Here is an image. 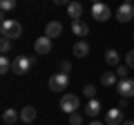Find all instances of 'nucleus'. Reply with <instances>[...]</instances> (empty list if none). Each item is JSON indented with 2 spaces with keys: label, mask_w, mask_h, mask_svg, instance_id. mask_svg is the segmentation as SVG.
<instances>
[{
  "label": "nucleus",
  "mask_w": 134,
  "mask_h": 125,
  "mask_svg": "<svg viewBox=\"0 0 134 125\" xmlns=\"http://www.w3.org/2000/svg\"><path fill=\"white\" fill-rule=\"evenodd\" d=\"M0 34L5 36V38L16 40V38H20V36H23V27H20V22H16V20L5 18L2 22H0Z\"/></svg>",
  "instance_id": "obj_1"
},
{
  "label": "nucleus",
  "mask_w": 134,
  "mask_h": 125,
  "mask_svg": "<svg viewBox=\"0 0 134 125\" xmlns=\"http://www.w3.org/2000/svg\"><path fill=\"white\" fill-rule=\"evenodd\" d=\"M31 65H34L31 58L25 56V54H20V56H16V58H14V69H11V72L18 74V76H23V74H27L29 69H31Z\"/></svg>",
  "instance_id": "obj_2"
},
{
  "label": "nucleus",
  "mask_w": 134,
  "mask_h": 125,
  "mask_svg": "<svg viewBox=\"0 0 134 125\" xmlns=\"http://www.w3.org/2000/svg\"><path fill=\"white\" fill-rule=\"evenodd\" d=\"M78 103H81V98H78L76 94H65V96L60 98V110L65 112V114H74V112L78 110Z\"/></svg>",
  "instance_id": "obj_3"
},
{
  "label": "nucleus",
  "mask_w": 134,
  "mask_h": 125,
  "mask_svg": "<svg viewBox=\"0 0 134 125\" xmlns=\"http://www.w3.org/2000/svg\"><path fill=\"white\" fill-rule=\"evenodd\" d=\"M67 85H69V76H67L65 72H58V74H54V76L49 78V89H54V92L67 89Z\"/></svg>",
  "instance_id": "obj_4"
},
{
  "label": "nucleus",
  "mask_w": 134,
  "mask_h": 125,
  "mask_svg": "<svg viewBox=\"0 0 134 125\" xmlns=\"http://www.w3.org/2000/svg\"><path fill=\"white\" fill-rule=\"evenodd\" d=\"M112 11L110 7L105 5V2H96V5H92V18L98 20V22H105V20H110Z\"/></svg>",
  "instance_id": "obj_5"
},
{
  "label": "nucleus",
  "mask_w": 134,
  "mask_h": 125,
  "mask_svg": "<svg viewBox=\"0 0 134 125\" xmlns=\"http://www.w3.org/2000/svg\"><path fill=\"white\" fill-rule=\"evenodd\" d=\"M132 18H134V5L132 2L119 5V9H116V20H119V22H130Z\"/></svg>",
  "instance_id": "obj_6"
},
{
  "label": "nucleus",
  "mask_w": 134,
  "mask_h": 125,
  "mask_svg": "<svg viewBox=\"0 0 134 125\" xmlns=\"http://www.w3.org/2000/svg\"><path fill=\"white\" fill-rule=\"evenodd\" d=\"M116 89H119V94L123 98H132L134 96V78H123V81H119Z\"/></svg>",
  "instance_id": "obj_7"
},
{
  "label": "nucleus",
  "mask_w": 134,
  "mask_h": 125,
  "mask_svg": "<svg viewBox=\"0 0 134 125\" xmlns=\"http://www.w3.org/2000/svg\"><path fill=\"white\" fill-rule=\"evenodd\" d=\"M105 125H123V110L121 107H112L105 114Z\"/></svg>",
  "instance_id": "obj_8"
},
{
  "label": "nucleus",
  "mask_w": 134,
  "mask_h": 125,
  "mask_svg": "<svg viewBox=\"0 0 134 125\" xmlns=\"http://www.w3.org/2000/svg\"><path fill=\"white\" fill-rule=\"evenodd\" d=\"M34 49H36V54H49V52H52V38H49V36H40V38H36Z\"/></svg>",
  "instance_id": "obj_9"
},
{
  "label": "nucleus",
  "mask_w": 134,
  "mask_h": 125,
  "mask_svg": "<svg viewBox=\"0 0 134 125\" xmlns=\"http://www.w3.org/2000/svg\"><path fill=\"white\" fill-rule=\"evenodd\" d=\"M60 34H63V25L58 22V20L47 22V27H45V36H49V38H58Z\"/></svg>",
  "instance_id": "obj_10"
},
{
  "label": "nucleus",
  "mask_w": 134,
  "mask_h": 125,
  "mask_svg": "<svg viewBox=\"0 0 134 125\" xmlns=\"http://www.w3.org/2000/svg\"><path fill=\"white\" fill-rule=\"evenodd\" d=\"M67 14H69V18H72V20H78L83 16V5L78 2V0H72V2L67 5Z\"/></svg>",
  "instance_id": "obj_11"
},
{
  "label": "nucleus",
  "mask_w": 134,
  "mask_h": 125,
  "mask_svg": "<svg viewBox=\"0 0 134 125\" xmlns=\"http://www.w3.org/2000/svg\"><path fill=\"white\" fill-rule=\"evenodd\" d=\"M98 112H100V101L98 98H90L87 101V105H85V116H98Z\"/></svg>",
  "instance_id": "obj_12"
},
{
  "label": "nucleus",
  "mask_w": 134,
  "mask_h": 125,
  "mask_svg": "<svg viewBox=\"0 0 134 125\" xmlns=\"http://www.w3.org/2000/svg\"><path fill=\"white\" fill-rule=\"evenodd\" d=\"M72 31H74V36H87L90 34V27H87V22H83L78 18V20H72Z\"/></svg>",
  "instance_id": "obj_13"
},
{
  "label": "nucleus",
  "mask_w": 134,
  "mask_h": 125,
  "mask_svg": "<svg viewBox=\"0 0 134 125\" xmlns=\"http://www.w3.org/2000/svg\"><path fill=\"white\" fill-rule=\"evenodd\" d=\"M87 54H90V45H87L85 40H78V43L74 45V56L76 58H85Z\"/></svg>",
  "instance_id": "obj_14"
},
{
  "label": "nucleus",
  "mask_w": 134,
  "mask_h": 125,
  "mask_svg": "<svg viewBox=\"0 0 134 125\" xmlns=\"http://www.w3.org/2000/svg\"><path fill=\"white\" fill-rule=\"evenodd\" d=\"M18 118H20V114L14 110V107H9V110L2 112V121H5V125H14Z\"/></svg>",
  "instance_id": "obj_15"
},
{
  "label": "nucleus",
  "mask_w": 134,
  "mask_h": 125,
  "mask_svg": "<svg viewBox=\"0 0 134 125\" xmlns=\"http://www.w3.org/2000/svg\"><path fill=\"white\" fill-rule=\"evenodd\" d=\"M119 60H121V56H119V52H116V49H107V52H105V62L110 65V67H116V65H119Z\"/></svg>",
  "instance_id": "obj_16"
},
{
  "label": "nucleus",
  "mask_w": 134,
  "mask_h": 125,
  "mask_svg": "<svg viewBox=\"0 0 134 125\" xmlns=\"http://www.w3.org/2000/svg\"><path fill=\"white\" fill-rule=\"evenodd\" d=\"M20 118H23L25 123H31V121L36 118V110H34L31 105H27V107H23V112H20Z\"/></svg>",
  "instance_id": "obj_17"
},
{
  "label": "nucleus",
  "mask_w": 134,
  "mask_h": 125,
  "mask_svg": "<svg viewBox=\"0 0 134 125\" xmlns=\"http://www.w3.org/2000/svg\"><path fill=\"white\" fill-rule=\"evenodd\" d=\"M100 83L105 87H112V85H116V72H105L103 76H100Z\"/></svg>",
  "instance_id": "obj_18"
},
{
  "label": "nucleus",
  "mask_w": 134,
  "mask_h": 125,
  "mask_svg": "<svg viewBox=\"0 0 134 125\" xmlns=\"http://www.w3.org/2000/svg\"><path fill=\"white\" fill-rule=\"evenodd\" d=\"M11 69H14V62L7 56H2L0 58V74H7V72H11Z\"/></svg>",
  "instance_id": "obj_19"
},
{
  "label": "nucleus",
  "mask_w": 134,
  "mask_h": 125,
  "mask_svg": "<svg viewBox=\"0 0 134 125\" xmlns=\"http://www.w3.org/2000/svg\"><path fill=\"white\" fill-rule=\"evenodd\" d=\"M11 49V38H5L2 36V40H0V52H2V56H7Z\"/></svg>",
  "instance_id": "obj_20"
},
{
  "label": "nucleus",
  "mask_w": 134,
  "mask_h": 125,
  "mask_svg": "<svg viewBox=\"0 0 134 125\" xmlns=\"http://www.w3.org/2000/svg\"><path fill=\"white\" fill-rule=\"evenodd\" d=\"M83 96L85 98H96V87L94 85H85L83 87Z\"/></svg>",
  "instance_id": "obj_21"
},
{
  "label": "nucleus",
  "mask_w": 134,
  "mask_h": 125,
  "mask_svg": "<svg viewBox=\"0 0 134 125\" xmlns=\"http://www.w3.org/2000/svg\"><path fill=\"white\" fill-rule=\"evenodd\" d=\"M127 74H130V67H127V65H121V67H116V76H119L121 81H123V78H130Z\"/></svg>",
  "instance_id": "obj_22"
},
{
  "label": "nucleus",
  "mask_w": 134,
  "mask_h": 125,
  "mask_svg": "<svg viewBox=\"0 0 134 125\" xmlns=\"http://www.w3.org/2000/svg\"><path fill=\"white\" fill-rule=\"evenodd\" d=\"M16 7V0H0V9L2 11H11Z\"/></svg>",
  "instance_id": "obj_23"
},
{
  "label": "nucleus",
  "mask_w": 134,
  "mask_h": 125,
  "mask_svg": "<svg viewBox=\"0 0 134 125\" xmlns=\"http://www.w3.org/2000/svg\"><path fill=\"white\" fill-rule=\"evenodd\" d=\"M69 123H72V125H81L83 123V114H78V112L69 114Z\"/></svg>",
  "instance_id": "obj_24"
},
{
  "label": "nucleus",
  "mask_w": 134,
  "mask_h": 125,
  "mask_svg": "<svg viewBox=\"0 0 134 125\" xmlns=\"http://www.w3.org/2000/svg\"><path fill=\"white\" fill-rule=\"evenodd\" d=\"M125 60H127V67H130V69H134V49L125 54Z\"/></svg>",
  "instance_id": "obj_25"
},
{
  "label": "nucleus",
  "mask_w": 134,
  "mask_h": 125,
  "mask_svg": "<svg viewBox=\"0 0 134 125\" xmlns=\"http://www.w3.org/2000/svg\"><path fill=\"white\" fill-rule=\"evenodd\" d=\"M69 69H72V62H69V60H63V62H60V72H65V74H67Z\"/></svg>",
  "instance_id": "obj_26"
},
{
  "label": "nucleus",
  "mask_w": 134,
  "mask_h": 125,
  "mask_svg": "<svg viewBox=\"0 0 134 125\" xmlns=\"http://www.w3.org/2000/svg\"><path fill=\"white\" fill-rule=\"evenodd\" d=\"M54 2H56V5H69L72 0H54Z\"/></svg>",
  "instance_id": "obj_27"
},
{
  "label": "nucleus",
  "mask_w": 134,
  "mask_h": 125,
  "mask_svg": "<svg viewBox=\"0 0 134 125\" xmlns=\"http://www.w3.org/2000/svg\"><path fill=\"white\" fill-rule=\"evenodd\" d=\"M123 125H134V121H123Z\"/></svg>",
  "instance_id": "obj_28"
},
{
  "label": "nucleus",
  "mask_w": 134,
  "mask_h": 125,
  "mask_svg": "<svg viewBox=\"0 0 134 125\" xmlns=\"http://www.w3.org/2000/svg\"><path fill=\"white\" fill-rule=\"evenodd\" d=\"M90 125H103V123H100V121H92Z\"/></svg>",
  "instance_id": "obj_29"
},
{
  "label": "nucleus",
  "mask_w": 134,
  "mask_h": 125,
  "mask_svg": "<svg viewBox=\"0 0 134 125\" xmlns=\"http://www.w3.org/2000/svg\"><path fill=\"white\" fill-rule=\"evenodd\" d=\"M92 2H94V5H96V2H100V0H92Z\"/></svg>",
  "instance_id": "obj_30"
},
{
  "label": "nucleus",
  "mask_w": 134,
  "mask_h": 125,
  "mask_svg": "<svg viewBox=\"0 0 134 125\" xmlns=\"http://www.w3.org/2000/svg\"><path fill=\"white\" fill-rule=\"evenodd\" d=\"M125 2H132V0H125Z\"/></svg>",
  "instance_id": "obj_31"
},
{
  "label": "nucleus",
  "mask_w": 134,
  "mask_h": 125,
  "mask_svg": "<svg viewBox=\"0 0 134 125\" xmlns=\"http://www.w3.org/2000/svg\"><path fill=\"white\" fill-rule=\"evenodd\" d=\"M132 38H134V36H132Z\"/></svg>",
  "instance_id": "obj_32"
}]
</instances>
